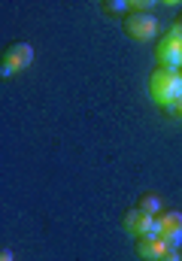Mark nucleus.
<instances>
[{"mask_svg": "<svg viewBox=\"0 0 182 261\" xmlns=\"http://www.w3.org/2000/svg\"><path fill=\"white\" fill-rule=\"evenodd\" d=\"M146 88H149V97H152L158 107H167V110H170V103H173V100L182 94V76H179V70H167V67L152 70V73H149Z\"/></svg>", "mask_w": 182, "mask_h": 261, "instance_id": "obj_1", "label": "nucleus"}, {"mask_svg": "<svg viewBox=\"0 0 182 261\" xmlns=\"http://www.w3.org/2000/svg\"><path fill=\"white\" fill-rule=\"evenodd\" d=\"M124 34L137 43H146L158 34V18L152 12H127L124 15Z\"/></svg>", "mask_w": 182, "mask_h": 261, "instance_id": "obj_2", "label": "nucleus"}, {"mask_svg": "<svg viewBox=\"0 0 182 261\" xmlns=\"http://www.w3.org/2000/svg\"><path fill=\"white\" fill-rule=\"evenodd\" d=\"M34 64V46L31 43H12L6 52H3V61H0V76H12L15 70H24V67Z\"/></svg>", "mask_w": 182, "mask_h": 261, "instance_id": "obj_3", "label": "nucleus"}, {"mask_svg": "<svg viewBox=\"0 0 182 261\" xmlns=\"http://www.w3.org/2000/svg\"><path fill=\"white\" fill-rule=\"evenodd\" d=\"M155 61L167 70H179L182 67V40L176 34H167L155 43Z\"/></svg>", "mask_w": 182, "mask_h": 261, "instance_id": "obj_4", "label": "nucleus"}, {"mask_svg": "<svg viewBox=\"0 0 182 261\" xmlns=\"http://www.w3.org/2000/svg\"><path fill=\"white\" fill-rule=\"evenodd\" d=\"M121 225H124V231H127L131 237H146V234H155V216L143 213L140 206L127 210V213H124V219H121Z\"/></svg>", "mask_w": 182, "mask_h": 261, "instance_id": "obj_5", "label": "nucleus"}, {"mask_svg": "<svg viewBox=\"0 0 182 261\" xmlns=\"http://www.w3.org/2000/svg\"><path fill=\"white\" fill-rule=\"evenodd\" d=\"M167 234H182V213L179 210H161L155 216V237Z\"/></svg>", "mask_w": 182, "mask_h": 261, "instance_id": "obj_6", "label": "nucleus"}, {"mask_svg": "<svg viewBox=\"0 0 182 261\" xmlns=\"http://www.w3.org/2000/svg\"><path fill=\"white\" fill-rule=\"evenodd\" d=\"M167 252L164 240L155 237V234H146V237H137V255L143 261H161V255Z\"/></svg>", "mask_w": 182, "mask_h": 261, "instance_id": "obj_7", "label": "nucleus"}, {"mask_svg": "<svg viewBox=\"0 0 182 261\" xmlns=\"http://www.w3.org/2000/svg\"><path fill=\"white\" fill-rule=\"evenodd\" d=\"M137 206H140L143 213H149V216H158V213H161V197L158 195H143Z\"/></svg>", "mask_w": 182, "mask_h": 261, "instance_id": "obj_8", "label": "nucleus"}, {"mask_svg": "<svg viewBox=\"0 0 182 261\" xmlns=\"http://www.w3.org/2000/svg\"><path fill=\"white\" fill-rule=\"evenodd\" d=\"M100 9H103V12H124V15L131 12L124 0H107V3H100Z\"/></svg>", "mask_w": 182, "mask_h": 261, "instance_id": "obj_9", "label": "nucleus"}, {"mask_svg": "<svg viewBox=\"0 0 182 261\" xmlns=\"http://www.w3.org/2000/svg\"><path fill=\"white\" fill-rule=\"evenodd\" d=\"M152 6H155L152 0H134V3H127L131 12H152Z\"/></svg>", "mask_w": 182, "mask_h": 261, "instance_id": "obj_10", "label": "nucleus"}, {"mask_svg": "<svg viewBox=\"0 0 182 261\" xmlns=\"http://www.w3.org/2000/svg\"><path fill=\"white\" fill-rule=\"evenodd\" d=\"M170 116H176V119H182V94L170 103Z\"/></svg>", "mask_w": 182, "mask_h": 261, "instance_id": "obj_11", "label": "nucleus"}, {"mask_svg": "<svg viewBox=\"0 0 182 261\" xmlns=\"http://www.w3.org/2000/svg\"><path fill=\"white\" fill-rule=\"evenodd\" d=\"M161 261H182L179 249H167V252H164V255H161Z\"/></svg>", "mask_w": 182, "mask_h": 261, "instance_id": "obj_12", "label": "nucleus"}, {"mask_svg": "<svg viewBox=\"0 0 182 261\" xmlns=\"http://www.w3.org/2000/svg\"><path fill=\"white\" fill-rule=\"evenodd\" d=\"M170 34H176V37L182 40V15L176 18V21H173V31H170Z\"/></svg>", "mask_w": 182, "mask_h": 261, "instance_id": "obj_13", "label": "nucleus"}, {"mask_svg": "<svg viewBox=\"0 0 182 261\" xmlns=\"http://www.w3.org/2000/svg\"><path fill=\"white\" fill-rule=\"evenodd\" d=\"M0 261H12V252H9V249H3V252H0Z\"/></svg>", "mask_w": 182, "mask_h": 261, "instance_id": "obj_14", "label": "nucleus"}, {"mask_svg": "<svg viewBox=\"0 0 182 261\" xmlns=\"http://www.w3.org/2000/svg\"><path fill=\"white\" fill-rule=\"evenodd\" d=\"M179 76H182V67H179Z\"/></svg>", "mask_w": 182, "mask_h": 261, "instance_id": "obj_15", "label": "nucleus"}]
</instances>
